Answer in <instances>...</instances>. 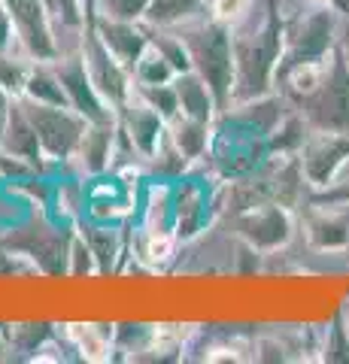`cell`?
<instances>
[{
  "mask_svg": "<svg viewBox=\"0 0 349 364\" xmlns=\"http://www.w3.org/2000/svg\"><path fill=\"white\" fill-rule=\"evenodd\" d=\"M234 31V28H231ZM286 25L276 6L267 4L262 25L249 33H234V95L231 107L249 104L274 91L276 67L283 61Z\"/></svg>",
  "mask_w": 349,
  "mask_h": 364,
  "instance_id": "6da1fadb",
  "label": "cell"
},
{
  "mask_svg": "<svg viewBox=\"0 0 349 364\" xmlns=\"http://www.w3.org/2000/svg\"><path fill=\"white\" fill-rule=\"evenodd\" d=\"M176 31L188 46L191 70L210 85L219 112H228L234 95V31L216 21L210 13Z\"/></svg>",
  "mask_w": 349,
  "mask_h": 364,
  "instance_id": "7a4b0ae2",
  "label": "cell"
},
{
  "mask_svg": "<svg viewBox=\"0 0 349 364\" xmlns=\"http://www.w3.org/2000/svg\"><path fill=\"white\" fill-rule=\"evenodd\" d=\"M291 109H298L313 131L349 134V58L340 43L325 61V73L310 95L298 97Z\"/></svg>",
  "mask_w": 349,
  "mask_h": 364,
  "instance_id": "3957f363",
  "label": "cell"
},
{
  "mask_svg": "<svg viewBox=\"0 0 349 364\" xmlns=\"http://www.w3.org/2000/svg\"><path fill=\"white\" fill-rule=\"evenodd\" d=\"M343 16L334 6H313L304 16H298L291 25H286V46H283V61L276 73L291 64L304 61H325L340 43Z\"/></svg>",
  "mask_w": 349,
  "mask_h": 364,
  "instance_id": "277c9868",
  "label": "cell"
},
{
  "mask_svg": "<svg viewBox=\"0 0 349 364\" xmlns=\"http://www.w3.org/2000/svg\"><path fill=\"white\" fill-rule=\"evenodd\" d=\"M18 104L25 109L28 122L33 124V131H37L43 155L52 158V161H67V158L76 155V149L82 143V134L88 131L92 122L80 116L73 107L37 104V100H28V97H18Z\"/></svg>",
  "mask_w": 349,
  "mask_h": 364,
  "instance_id": "5b68a950",
  "label": "cell"
},
{
  "mask_svg": "<svg viewBox=\"0 0 349 364\" xmlns=\"http://www.w3.org/2000/svg\"><path fill=\"white\" fill-rule=\"evenodd\" d=\"M16 28V43L31 61H55L61 46L55 40V18L46 0H0Z\"/></svg>",
  "mask_w": 349,
  "mask_h": 364,
  "instance_id": "8992f818",
  "label": "cell"
},
{
  "mask_svg": "<svg viewBox=\"0 0 349 364\" xmlns=\"http://www.w3.org/2000/svg\"><path fill=\"white\" fill-rule=\"evenodd\" d=\"M80 52H82V61H85L88 76H92L95 88L100 91V97H104L112 109H119V107L131 97V91H134V76H131V70L107 49L104 40L97 37V31H95L92 25L82 28Z\"/></svg>",
  "mask_w": 349,
  "mask_h": 364,
  "instance_id": "52a82bcc",
  "label": "cell"
},
{
  "mask_svg": "<svg viewBox=\"0 0 349 364\" xmlns=\"http://www.w3.org/2000/svg\"><path fill=\"white\" fill-rule=\"evenodd\" d=\"M55 73H58L61 85H64V95H67V104H70L80 116H85L92 124H107V122H116V109H112L100 91L95 88L92 76L85 70V61H82V52H73V55H58L52 61Z\"/></svg>",
  "mask_w": 349,
  "mask_h": 364,
  "instance_id": "ba28073f",
  "label": "cell"
},
{
  "mask_svg": "<svg viewBox=\"0 0 349 364\" xmlns=\"http://www.w3.org/2000/svg\"><path fill=\"white\" fill-rule=\"evenodd\" d=\"M301 173L316 188H325L334 179V173L349 161V134L337 131H313L301 146Z\"/></svg>",
  "mask_w": 349,
  "mask_h": 364,
  "instance_id": "9c48e42d",
  "label": "cell"
},
{
  "mask_svg": "<svg viewBox=\"0 0 349 364\" xmlns=\"http://www.w3.org/2000/svg\"><path fill=\"white\" fill-rule=\"evenodd\" d=\"M122 134L128 136V143L137 149V155L152 158L155 152L161 149V140L167 136V122L155 112L152 107H146L143 100L131 91V97L116 109Z\"/></svg>",
  "mask_w": 349,
  "mask_h": 364,
  "instance_id": "30bf717a",
  "label": "cell"
},
{
  "mask_svg": "<svg viewBox=\"0 0 349 364\" xmlns=\"http://www.w3.org/2000/svg\"><path fill=\"white\" fill-rule=\"evenodd\" d=\"M85 25H92L97 31V37L104 40V46L128 70H134V64L140 61V55L149 49V40H152V28L146 25V21H119V18L95 16L92 21H85Z\"/></svg>",
  "mask_w": 349,
  "mask_h": 364,
  "instance_id": "8fae6325",
  "label": "cell"
},
{
  "mask_svg": "<svg viewBox=\"0 0 349 364\" xmlns=\"http://www.w3.org/2000/svg\"><path fill=\"white\" fill-rule=\"evenodd\" d=\"M240 234L258 249H274L289 240L291 222L289 213L276 203H262V207H249L240 215Z\"/></svg>",
  "mask_w": 349,
  "mask_h": 364,
  "instance_id": "7c38bea8",
  "label": "cell"
},
{
  "mask_svg": "<svg viewBox=\"0 0 349 364\" xmlns=\"http://www.w3.org/2000/svg\"><path fill=\"white\" fill-rule=\"evenodd\" d=\"M307 237L316 249L349 246V215L337 213L334 203H313V213L307 219Z\"/></svg>",
  "mask_w": 349,
  "mask_h": 364,
  "instance_id": "4fadbf2b",
  "label": "cell"
},
{
  "mask_svg": "<svg viewBox=\"0 0 349 364\" xmlns=\"http://www.w3.org/2000/svg\"><path fill=\"white\" fill-rule=\"evenodd\" d=\"M173 88H176V100H179V112H183V116L213 124V119H216V112H219V104L204 79L195 70H186V73L173 76Z\"/></svg>",
  "mask_w": 349,
  "mask_h": 364,
  "instance_id": "5bb4252c",
  "label": "cell"
},
{
  "mask_svg": "<svg viewBox=\"0 0 349 364\" xmlns=\"http://www.w3.org/2000/svg\"><path fill=\"white\" fill-rule=\"evenodd\" d=\"M210 122H200V119H191V116H173L167 122V140L171 146L186 158V161H198L210 152Z\"/></svg>",
  "mask_w": 349,
  "mask_h": 364,
  "instance_id": "9a60e30c",
  "label": "cell"
},
{
  "mask_svg": "<svg viewBox=\"0 0 349 364\" xmlns=\"http://www.w3.org/2000/svg\"><path fill=\"white\" fill-rule=\"evenodd\" d=\"M210 13L207 0H152L149 9H146V25L149 28H183L191 21L204 18Z\"/></svg>",
  "mask_w": 349,
  "mask_h": 364,
  "instance_id": "2e32d148",
  "label": "cell"
},
{
  "mask_svg": "<svg viewBox=\"0 0 349 364\" xmlns=\"http://www.w3.org/2000/svg\"><path fill=\"white\" fill-rule=\"evenodd\" d=\"M0 140H4V146L13 152V158H21V161H40V155H43L37 131H33V124L28 122L18 100L9 107V119H6V128L0 134Z\"/></svg>",
  "mask_w": 349,
  "mask_h": 364,
  "instance_id": "e0dca14e",
  "label": "cell"
},
{
  "mask_svg": "<svg viewBox=\"0 0 349 364\" xmlns=\"http://www.w3.org/2000/svg\"><path fill=\"white\" fill-rule=\"evenodd\" d=\"M112 134H116V122L88 124V131L82 134V143L73 158H82V164L92 170V173L104 170L112 158Z\"/></svg>",
  "mask_w": 349,
  "mask_h": 364,
  "instance_id": "ac0fdd59",
  "label": "cell"
},
{
  "mask_svg": "<svg viewBox=\"0 0 349 364\" xmlns=\"http://www.w3.org/2000/svg\"><path fill=\"white\" fill-rule=\"evenodd\" d=\"M131 73H134V82L137 85H164V82H173V76H176V70L167 64V58L152 43H149V49L140 55V61L134 64Z\"/></svg>",
  "mask_w": 349,
  "mask_h": 364,
  "instance_id": "d6986e66",
  "label": "cell"
},
{
  "mask_svg": "<svg viewBox=\"0 0 349 364\" xmlns=\"http://www.w3.org/2000/svg\"><path fill=\"white\" fill-rule=\"evenodd\" d=\"M134 95H137L146 107H152L164 122L179 116V100H176L173 82H164V85H137L134 82Z\"/></svg>",
  "mask_w": 349,
  "mask_h": 364,
  "instance_id": "ffe728a7",
  "label": "cell"
},
{
  "mask_svg": "<svg viewBox=\"0 0 349 364\" xmlns=\"http://www.w3.org/2000/svg\"><path fill=\"white\" fill-rule=\"evenodd\" d=\"M31 70H33L31 58H13L9 52H0V88H4L6 95H13V97L25 95Z\"/></svg>",
  "mask_w": 349,
  "mask_h": 364,
  "instance_id": "44dd1931",
  "label": "cell"
},
{
  "mask_svg": "<svg viewBox=\"0 0 349 364\" xmlns=\"http://www.w3.org/2000/svg\"><path fill=\"white\" fill-rule=\"evenodd\" d=\"M152 0H95V16L119 21H143Z\"/></svg>",
  "mask_w": 349,
  "mask_h": 364,
  "instance_id": "7402d4cb",
  "label": "cell"
},
{
  "mask_svg": "<svg viewBox=\"0 0 349 364\" xmlns=\"http://www.w3.org/2000/svg\"><path fill=\"white\" fill-rule=\"evenodd\" d=\"M207 9H210L213 18L222 21V25L237 28V25H243V21L249 18L252 0H207Z\"/></svg>",
  "mask_w": 349,
  "mask_h": 364,
  "instance_id": "603a6c76",
  "label": "cell"
},
{
  "mask_svg": "<svg viewBox=\"0 0 349 364\" xmlns=\"http://www.w3.org/2000/svg\"><path fill=\"white\" fill-rule=\"evenodd\" d=\"M310 203H334V207H349V161L337 170L328 186L313 191Z\"/></svg>",
  "mask_w": 349,
  "mask_h": 364,
  "instance_id": "cb8c5ba5",
  "label": "cell"
},
{
  "mask_svg": "<svg viewBox=\"0 0 349 364\" xmlns=\"http://www.w3.org/2000/svg\"><path fill=\"white\" fill-rule=\"evenodd\" d=\"M325 361H349V325L340 316L328 328V340H325Z\"/></svg>",
  "mask_w": 349,
  "mask_h": 364,
  "instance_id": "d4e9b609",
  "label": "cell"
},
{
  "mask_svg": "<svg viewBox=\"0 0 349 364\" xmlns=\"http://www.w3.org/2000/svg\"><path fill=\"white\" fill-rule=\"evenodd\" d=\"M16 40V28H13V18H9L6 6L0 4V52H9V46Z\"/></svg>",
  "mask_w": 349,
  "mask_h": 364,
  "instance_id": "484cf974",
  "label": "cell"
},
{
  "mask_svg": "<svg viewBox=\"0 0 349 364\" xmlns=\"http://www.w3.org/2000/svg\"><path fill=\"white\" fill-rule=\"evenodd\" d=\"M9 107H13V104H9V95H6L4 88H0V134H4V128H6V119H9Z\"/></svg>",
  "mask_w": 349,
  "mask_h": 364,
  "instance_id": "4316f807",
  "label": "cell"
},
{
  "mask_svg": "<svg viewBox=\"0 0 349 364\" xmlns=\"http://www.w3.org/2000/svg\"><path fill=\"white\" fill-rule=\"evenodd\" d=\"M340 49L349 58V18H343V28H340Z\"/></svg>",
  "mask_w": 349,
  "mask_h": 364,
  "instance_id": "83f0119b",
  "label": "cell"
},
{
  "mask_svg": "<svg viewBox=\"0 0 349 364\" xmlns=\"http://www.w3.org/2000/svg\"><path fill=\"white\" fill-rule=\"evenodd\" d=\"M334 9L340 13L343 18H349V0H334Z\"/></svg>",
  "mask_w": 349,
  "mask_h": 364,
  "instance_id": "f1b7e54d",
  "label": "cell"
},
{
  "mask_svg": "<svg viewBox=\"0 0 349 364\" xmlns=\"http://www.w3.org/2000/svg\"><path fill=\"white\" fill-rule=\"evenodd\" d=\"M307 4H313V6H334V0H307Z\"/></svg>",
  "mask_w": 349,
  "mask_h": 364,
  "instance_id": "f546056e",
  "label": "cell"
},
{
  "mask_svg": "<svg viewBox=\"0 0 349 364\" xmlns=\"http://www.w3.org/2000/svg\"><path fill=\"white\" fill-rule=\"evenodd\" d=\"M343 318H346V325H349V306H346V316Z\"/></svg>",
  "mask_w": 349,
  "mask_h": 364,
  "instance_id": "4dcf8cb0",
  "label": "cell"
}]
</instances>
